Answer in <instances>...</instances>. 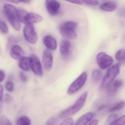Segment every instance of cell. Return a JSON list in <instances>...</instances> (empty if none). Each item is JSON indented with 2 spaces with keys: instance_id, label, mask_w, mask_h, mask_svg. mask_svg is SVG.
<instances>
[{
  "instance_id": "4dcf8cb0",
  "label": "cell",
  "mask_w": 125,
  "mask_h": 125,
  "mask_svg": "<svg viewBox=\"0 0 125 125\" xmlns=\"http://www.w3.org/2000/svg\"><path fill=\"white\" fill-rule=\"evenodd\" d=\"M3 86L0 85V112L2 108V103L3 97Z\"/></svg>"
},
{
  "instance_id": "9c48e42d",
  "label": "cell",
  "mask_w": 125,
  "mask_h": 125,
  "mask_svg": "<svg viewBox=\"0 0 125 125\" xmlns=\"http://www.w3.org/2000/svg\"><path fill=\"white\" fill-rule=\"evenodd\" d=\"M30 59L31 69L36 75L41 76L43 74V70L40 60L35 55H32Z\"/></svg>"
},
{
  "instance_id": "9a60e30c",
  "label": "cell",
  "mask_w": 125,
  "mask_h": 125,
  "mask_svg": "<svg viewBox=\"0 0 125 125\" xmlns=\"http://www.w3.org/2000/svg\"><path fill=\"white\" fill-rule=\"evenodd\" d=\"M95 115L92 112L85 113L77 120L74 125H86L95 117Z\"/></svg>"
},
{
  "instance_id": "7c38bea8",
  "label": "cell",
  "mask_w": 125,
  "mask_h": 125,
  "mask_svg": "<svg viewBox=\"0 0 125 125\" xmlns=\"http://www.w3.org/2000/svg\"><path fill=\"white\" fill-rule=\"evenodd\" d=\"M124 83L121 79H117L114 81L107 88V92L110 95L115 94L123 85Z\"/></svg>"
},
{
  "instance_id": "ac0fdd59",
  "label": "cell",
  "mask_w": 125,
  "mask_h": 125,
  "mask_svg": "<svg viewBox=\"0 0 125 125\" xmlns=\"http://www.w3.org/2000/svg\"><path fill=\"white\" fill-rule=\"evenodd\" d=\"M19 66L20 68L25 71H28L31 69L30 57H23L20 60Z\"/></svg>"
},
{
  "instance_id": "5b68a950",
  "label": "cell",
  "mask_w": 125,
  "mask_h": 125,
  "mask_svg": "<svg viewBox=\"0 0 125 125\" xmlns=\"http://www.w3.org/2000/svg\"><path fill=\"white\" fill-rule=\"evenodd\" d=\"M87 77V72H83L70 85L67 90V94L68 95H72L79 90L85 83Z\"/></svg>"
},
{
  "instance_id": "52a82bcc",
  "label": "cell",
  "mask_w": 125,
  "mask_h": 125,
  "mask_svg": "<svg viewBox=\"0 0 125 125\" xmlns=\"http://www.w3.org/2000/svg\"><path fill=\"white\" fill-rule=\"evenodd\" d=\"M23 33L27 41L32 44L36 43L38 41V35L33 25L26 24L23 30Z\"/></svg>"
},
{
  "instance_id": "603a6c76",
  "label": "cell",
  "mask_w": 125,
  "mask_h": 125,
  "mask_svg": "<svg viewBox=\"0 0 125 125\" xmlns=\"http://www.w3.org/2000/svg\"><path fill=\"white\" fill-rule=\"evenodd\" d=\"M125 105L124 101H122L118 104L114 106L113 107L109 110V111L110 112H117L121 110L124 107Z\"/></svg>"
},
{
  "instance_id": "44dd1931",
  "label": "cell",
  "mask_w": 125,
  "mask_h": 125,
  "mask_svg": "<svg viewBox=\"0 0 125 125\" xmlns=\"http://www.w3.org/2000/svg\"><path fill=\"white\" fill-rule=\"evenodd\" d=\"M102 74L101 71L98 69H95L93 71L92 73V77L95 82H99L101 80Z\"/></svg>"
},
{
  "instance_id": "8d00e7d4",
  "label": "cell",
  "mask_w": 125,
  "mask_h": 125,
  "mask_svg": "<svg viewBox=\"0 0 125 125\" xmlns=\"http://www.w3.org/2000/svg\"><path fill=\"white\" fill-rule=\"evenodd\" d=\"M98 121L97 120H94L93 121L90 122V123L88 125H98Z\"/></svg>"
},
{
  "instance_id": "4fadbf2b",
  "label": "cell",
  "mask_w": 125,
  "mask_h": 125,
  "mask_svg": "<svg viewBox=\"0 0 125 125\" xmlns=\"http://www.w3.org/2000/svg\"><path fill=\"white\" fill-rule=\"evenodd\" d=\"M43 43L45 46L50 50H55L57 47L56 39L53 36L50 35L45 36L44 37Z\"/></svg>"
},
{
  "instance_id": "f35d334b",
  "label": "cell",
  "mask_w": 125,
  "mask_h": 125,
  "mask_svg": "<svg viewBox=\"0 0 125 125\" xmlns=\"http://www.w3.org/2000/svg\"><path fill=\"white\" fill-rule=\"evenodd\" d=\"M31 2V0H24V1H21V2H22L25 3H30Z\"/></svg>"
},
{
  "instance_id": "83f0119b",
  "label": "cell",
  "mask_w": 125,
  "mask_h": 125,
  "mask_svg": "<svg viewBox=\"0 0 125 125\" xmlns=\"http://www.w3.org/2000/svg\"><path fill=\"white\" fill-rule=\"evenodd\" d=\"M60 125H73V120L71 118H68L65 119Z\"/></svg>"
},
{
  "instance_id": "7402d4cb",
  "label": "cell",
  "mask_w": 125,
  "mask_h": 125,
  "mask_svg": "<svg viewBox=\"0 0 125 125\" xmlns=\"http://www.w3.org/2000/svg\"><path fill=\"white\" fill-rule=\"evenodd\" d=\"M31 121L27 116L23 115L17 119V125H30Z\"/></svg>"
},
{
  "instance_id": "484cf974",
  "label": "cell",
  "mask_w": 125,
  "mask_h": 125,
  "mask_svg": "<svg viewBox=\"0 0 125 125\" xmlns=\"http://www.w3.org/2000/svg\"><path fill=\"white\" fill-rule=\"evenodd\" d=\"M0 125H13V124L7 117L2 116L0 117Z\"/></svg>"
},
{
  "instance_id": "ba28073f",
  "label": "cell",
  "mask_w": 125,
  "mask_h": 125,
  "mask_svg": "<svg viewBox=\"0 0 125 125\" xmlns=\"http://www.w3.org/2000/svg\"><path fill=\"white\" fill-rule=\"evenodd\" d=\"M60 51L61 58L63 60H68L71 56V44L68 40L64 39L60 44Z\"/></svg>"
},
{
  "instance_id": "e0dca14e",
  "label": "cell",
  "mask_w": 125,
  "mask_h": 125,
  "mask_svg": "<svg viewBox=\"0 0 125 125\" xmlns=\"http://www.w3.org/2000/svg\"><path fill=\"white\" fill-rule=\"evenodd\" d=\"M117 4L112 1L105 2L100 5V8L104 11L112 12L115 10L117 8Z\"/></svg>"
},
{
  "instance_id": "e575fe53",
  "label": "cell",
  "mask_w": 125,
  "mask_h": 125,
  "mask_svg": "<svg viewBox=\"0 0 125 125\" xmlns=\"http://www.w3.org/2000/svg\"><path fill=\"white\" fill-rule=\"evenodd\" d=\"M5 74L2 70H0V83L2 82L5 79Z\"/></svg>"
},
{
  "instance_id": "d590c367",
  "label": "cell",
  "mask_w": 125,
  "mask_h": 125,
  "mask_svg": "<svg viewBox=\"0 0 125 125\" xmlns=\"http://www.w3.org/2000/svg\"><path fill=\"white\" fill-rule=\"evenodd\" d=\"M68 2L74 4H77V5H82L83 4L82 1H80V0H72V1H69Z\"/></svg>"
},
{
  "instance_id": "8992f818",
  "label": "cell",
  "mask_w": 125,
  "mask_h": 125,
  "mask_svg": "<svg viewBox=\"0 0 125 125\" xmlns=\"http://www.w3.org/2000/svg\"><path fill=\"white\" fill-rule=\"evenodd\" d=\"M96 61L99 67L102 70H104L113 63L112 57L104 52H99L96 55Z\"/></svg>"
},
{
  "instance_id": "cb8c5ba5",
  "label": "cell",
  "mask_w": 125,
  "mask_h": 125,
  "mask_svg": "<svg viewBox=\"0 0 125 125\" xmlns=\"http://www.w3.org/2000/svg\"><path fill=\"white\" fill-rule=\"evenodd\" d=\"M0 32L5 34H7L9 32L8 28L6 23L1 19H0Z\"/></svg>"
},
{
  "instance_id": "2e32d148",
  "label": "cell",
  "mask_w": 125,
  "mask_h": 125,
  "mask_svg": "<svg viewBox=\"0 0 125 125\" xmlns=\"http://www.w3.org/2000/svg\"><path fill=\"white\" fill-rule=\"evenodd\" d=\"M10 55L13 59L20 60L24 56V51L21 47L18 45H14L11 49Z\"/></svg>"
},
{
  "instance_id": "836d02e7",
  "label": "cell",
  "mask_w": 125,
  "mask_h": 125,
  "mask_svg": "<svg viewBox=\"0 0 125 125\" xmlns=\"http://www.w3.org/2000/svg\"><path fill=\"white\" fill-rule=\"evenodd\" d=\"M4 100L7 103L10 102L12 100V98L10 95L8 94H6L4 96Z\"/></svg>"
},
{
  "instance_id": "6da1fadb",
  "label": "cell",
  "mask_w": 125,
  "mask_h": 125,
  "mask_svg": "<svg viewBox=\"0 0 125 125\" xmlns=\"http://www.w3.org/2000/svg\"><path fill=\"white\" fill-rule=\"evenodd\" d=\"M87 95V91L83 92L72 106L63 110L61 113L60 117L62 118H68L76 114L84 105Z\"/></svg>"
},
{
  "instance_id": "ffe728a7",
  "label": "cell",
  "mask_w": 125,
  "mask_h": 125,
  "mask_svg": "<svg viewBox=\"0 0 125 125\" xmlns=\"http://www.w3.org/2000/svg\"><path fill=\"white\" fill-rule=\"evenodd\" d=\"M28 12L26 10L22 9H17V15L19 21L21 22L22 23H25V17Z\"/></svg>"
},
{
  "instance_id": "d6986e66",
  "label": "cell",
  "mask_w": 125,
  "mask_h": 125,
  "mask_svg": "<svg viewBox=\"0 0 125 125\" xmlns=\"http://www.w3.org/2000/svg\"><path fill=\"white\" fill-rule=\"evenodd\" d=\"M115 57L116 60L119 62L120 64H125V50L121 49L115 53Z\"/></svg>"
},
{
  "instance_id": "d6a6232c",
  "label": "cell",
  "mask_w": 125,
  "mask_h": 125,
  "mask_svg": "<svg viewBox=\"0 0 125 125\" xmlns=\"http://www.w3.org/2000/svg\"><path fill=\"white\" fill-rule=\"evenodd\" d=\"M20 79L23 82H26L27 81V77L23 72H20Z\"/></svg>"
},
{
  "instance_id": "30bf717a",
  "label": "cell",
  "mask_w": 125,
  "mask_h": 125,
  "mask_svg": "<svg viewBox=\"0 0 125 125\" xmlns=\"http://www.w3.org/2000/svg\"><path fill=\"white\" fill-rule=\"evenodd\" d=\"M53 55L49 50H44L42 56V63L44 68L47 71L51 70L53 65Z\"/></svg>"
},
{
  "instance_id": "f546056e",
  "label": "cell",
  "mask_w": 125,
  "mask_h": 125,
  "mask_svg": "<svg viewBox=\"0 0 125 125\" xmlns=\"http://www.w3.org/2000/svg\"><path fill=\"white\" fill-rule=\"evenodd\" d=\"M117 115L116 114H113L108 117L107 121L109 123H111L117 119Z\"/></svg>"
},
{
  "instance_id": "f1b7e54d",
  "label": "cell",
  "mask_w": 125,
  "mask_h": 125,
  "mask_svg": "<svg viewBox=\"0 0 125 125\" xmlns=\"http://www.w3.org/2000/svg\"><path fill=\"white\" fill-rule=\"evenodd\" d=\"M82 2L83 3H84L89 5L96 6L99 4V1L98 0H83Z\"/></svg>"
},
{
  "instance_id": "d4e9b609",
  "label": "cell",
  "mask_w": 125,
  "mask_h": 125,
  "mask_svg": "<svg viewBox=\"0 0 125 125\" xmlns=\"http://www.w3.org/2000/svg\"><path fill=\"white\" fill-rule=\"evenodd\" d=\"M125 116L123 115L111 123L109 125H125Z\"/></svg>"
},
{
  "instance_id": "4316f807",
  "label": "cell",
  "mask_w": 125,
  "mask_h": 125,
  "mask_svg": "<svg viewBox=\"0 0 125 125\" xmlns=\"http://www.w3.org/2000/svg\"><path fill=\"white\" fill-rule=\"evenodd\" d=\"M5 88L8 91L12 92L14 90V84L12 82L9 81L6 84Z\"/></svg>"
},
{
  "instance_id": "5bb4252c",
  "label": "cell",
  "mask_w": 125,
  "mask_h": 125,
  "mask_svg": "<svg viewBox=\"0 0 125 125\" xmlns=\"http://www.w3.org/2000/svg\"><path fill=\"white\" fill-rule=\"evenodd\" d=\"M43 20V17L39 14L35 13L28 12L25 17V23L27 24H33L35 23L41 22Z\"/></svg>"
},
{
  "instance_id": "277c9868",
  "label": "cell",
  "mask_w": 125,
  "mask_h": 125,
  "mask_svg": "<svg viewBox=\"0 0 125 125\" xmlns=\"http://www.w3.org/2000/svg\"><path fill=\"white\" fill-rule=\"evenodd\" d=\"M120 64L118 63L112 66L108 69L101 84V89L107 88L111 85L120 73Z\"/></svg>"
},
{
  "instance_id": "1f68e13d",
  "label": "cell",
  "mask_w": 125,
  "mask_h": 125,
  "mask_svg": "<svg viewBox=\"0 0 125 125\" xmlns=\"http://www.w3.org/2000/svg\"><path fill=\"white\" fill-rule=\"evenodd\" d=\"M57 122V119L55 117L50 118L47 123V125H55Z\"/></svg>"
},
{
  "instance_id": "8fae6325",
  "label": "cell",
  "mask_w": 125,
  "mask_h": 125,
  "mask_svg": "<svg viewBox=\"0 0 125 125\" xmlns=\"http://www.w3.org/2000/svg\"><path fill=\"white\" fill-rule=\"evenodd\" d=\"M45 5L49 13L52 16L58 14L60 8V4L58 1L54 0H47Z\"/></svg>"
},
{
  "instance_id": "7a4b0ae2",
  "label": "cell",
  "mask_w": 125,
  "mask_h": 125,
  "mask_svg": "<svg viewBox=\"0 0 125 125\" xmlns=\"http://www.w3.org/2000/svg\"><path fill=\"white\" fill-rule=\"evenodd\" d=\"M78 23L75 21L65 22L59 27V31L63 38L66 40L74 39L77 38L76 30Z\"/></svg>"
},
{
  "instance_id": "74e56055",
  "label": "cell",
  "mask_w": 125,
  "mask_h": 125,
  "mask_svg": "<svg viewBox=\"0 0 125 125\" xmlns=\"http://www.w3.org/2000/svg\"><path fill=\"white\" fill-rule=\"evenodd\" d=\"M9 2L15 3H19L21 2V1H19V0H11V1H9Z\"/></svg>"
},
{
  "instance_id": "3957f363",
  "label": "cell",
  "mask_w": 125,
  "mask_h": 125,
  "mask_svg": "<svg viewBox=\"0 0 125 125\" xmlns=\"http://www.w3.org/2000/svg\"><path fill=\"white\" fill-rule=\"evenodd\" d=\"M4 11L7 19L14 29L19 31L21 28V23L17 15V9L11 4H5L3 6Z\"/></svg>"
}]
</instances>
